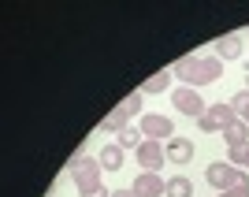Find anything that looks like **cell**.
<instances>
[{
	"label": "cell",
	"instance_id": "ba28073f",
	"mask_svg": "<svg viewBox=\"0 0 249 197\" xmlns=\"http://www.w3.org/2000/svg\"><path fill=\"white\" fill-rule=\"evenodd\" d=\"M164 160H167V149H164V142H142V145H138V164L145 167V171H160V167H164Z\"/></svg>",
	"mask_w": 249,
	"mask_h": 197
},
{
	"label": "cell",
	"instance_id": "2e32d148",
	"mask_svg": "<svg viewBox=\"0 0 249 197\" xmlns=\"http://www.w3.org/2000/svg\"><path fill=\"white\" fill-rule=\"evenodd\" d=\"M142 142H145V134H142L138 126H123V130H119V145H123V149H134V153H138Z\"/></svg>",
	"mask_w": 249,
	"mask_h": 197
},
{
	"label": "cell",
	"instance_id": "7a4b0ae2",
	"mask_svg": "<svg viewBox=\"0 0 249 197\" xmlns=\"http://www.w3.org/2000/svg\"><path fill=\"white\" fill-rule=\"evenodd\" d=\"M142 104H145V93H142V90H134V93L123 97V101H119L112 112L101 119V130H115V134H119L123 126H130V119H134V115H142Z\"/></svg>",
	"mask_w": 249,
	"mask_h": 197
},
{
	"label": "cell",
	"instance_id": "44dd1931",
	"mask_svg": "<svg viewBox=\"0 0 249 197\" xmlns=\"http://www.w3.org/2000/svg\"><path fill=\"white\" fill-rule=\"evenodd\" d=\"M112 197H138V194H134L130 186H126V190H112Z\"/></svg>",
	"mask_w": 249,
	"mask_h": 197
},
{
	"label": "cell",
	"instance_id": "5b68a950",
	"mask_svg": "<svg viewBox=\"0 0 249 197\" xmlns=\"http://www.w3.org/2000/svg\"><path fill=\"white\" fill-rule=\"evenodd\" d=\"M231 123H238V112L231 108V101H216L208 104V112L197 119V126L205 130V134H216V130H227Z\"/></svg>",
	"mask_w": 249,
	"mask_h": 197
},
{
	"label": "cell",
	"instance_id": "7c38bea8",
	"mask_svg": "<svg viewBox=\"0 0 249 197\" xmlns=\"http://www.w3.org/2000/svg\"><path fill=\"white\" fill-rule=\"evenodd\" d=\"M97 160H101V167H104V171H119V167H123V145H119V142L104 145V153L97 156Z\"/></svg>",
	"mask_w": 249,
	"mask_h": 197
},
{
	"label": "cell",
	"instance_id": "9c48e42d",
	"mask_svg": "<svg viewBox=\"0 0 249 197\" xmlns=\"http://www.w3.org/2000/svg\"><path fill=\"white\" fill-rule=\"evenodd\" d=\"M130 190H134L138 197H160L167 190V179L153 175V171H142V175L134 179V186H130Z\"/></svg>",
	"mask_w": 249,
	"mask_h": 197
},
{
	"label": "cell",
	"instance_id": "5bb4252c",
	"mask_svg": "<svg viewBox=\"0 0 249 197\" xmlns=\"http://www.w3.org/2000/svg\"><path fill=\"white\" fill-rule=\"evenodd\" d=\"M164 194H167V197H194V182H190L186 175H171Z\"/></svg>",
	"mask_w": 249,
	"mask_h": 197
},
{
	"label": "cell",
	"instance_id": "3957f363",
	"mask_svg": "<svg viewBox=\"0 0 249 197\" xmlns=\"http://www.w3.org/2000/svg\"><path fill=\"white\" fill-rule=\"evenodd\" d=\"M205 179H208V186L219 190V194H227V190H234V186H249V171H242V167H234V164H208Z\"/></svg>",
	"mask_w": 249,
	"mask_h": 197
},
{
	"label": "cell",
	"instance_id": "ffe728a7",
	"mask_svg": "<svg viewBox=\"0 0 249 197\" xmlns=\"http://www.w3.org/2000/svg\"><path fill=\"white\" fill-rule=\"evenodd\" d=\"M219 197H249V186H234V190H227V194H219Z\"/></svg>",
	"mask_w": 249,
	"mask_h": 197
},
{
	"label": "cell",
	"instance_id": "9a60e30c",
	"mask_svg": "<svg viewBox=\"0 0 249 197\" xmlns=\"http://www.w3.org/2000/svg\"><path fill=\"white\" fill-rule=\"evenodd\" d=\"M223 138H227V145H231V149H234V145H249V126L238 119V123H231L227 130H223Z\"/></svg>",
	"mask_w": 249,
	"mask_h": 197
},
{
	"label": "cell",
	"instance_id": "277c9868",
	"mask_svg": "<svg viewBox=\"0 0 249 197\" xmlns=\"http://www.w3.org/2000/svg\"><path fill=\"white\" fill-rule=\"evenodd\" d=\"M101 160H93V156H74L71 160V179H74V186H78V194H86V190H97L101 186Z\"/></svg>",
	"mask_w": 249,
	"mask_h": 197
},
{
	"label": "cell",
	"instance_id": "d6986e66",
	"mask_svg": "<svg viewBox=\"0 0 249 197\" xmlns=\"http://www.w3.org/2000/svg\"><path fill=\"white\" fill-rule=\"evenodd\" d=\"M78 197H112V190H104V186H97V190H86V194H78Z\"/></svg>",
	"mask_w": 249,
	"mask_h": 197
},
{
	"label": "cell",
	"instance_id": "52a82bcc",
	"mask_svg": "<svg viewBox=\"0 0 249 197\" xmlns=\"http://www.w3.org/2000/svg\"><path fill=\"white\" fill-rule=\"evenodd\" d=\"M138 130L149 138V142H171L175 138V123L167 119V115H142V123H138Z\"/></svg>",
	"mask_w": 249,
	"mask_h": 197
},
{
	"label": "cell",
	"instance_id": "6da1fadb",
	"mask_svg": "<svg viewBox=\"0 0 249 197\" xmlns=\"http://www.w3.org/2000/svg\"><path fill=\"white\" fill-rule=\"evenodd\" d=\"M171 71H175V78H182V86L197 90V86H208L223 74V60H216V56H186Z\"/></svg>",
	"mask_w": 249,
	"mask_h": 197
},
{
	"label": "cell",
	"instance_id": "7402d4cb",
	"mask_svg": "<svg viewBox=\"0 0 249 197\" xmlns=\"http://www.w3.org/2000/svg\"><path fill=\"white\" fill-rule=\"evenodd\" d=\"M246 90H249V71H246Z\"/></svg>",
	"mask_w": 249,
	"mask_h": 197
},
{
	"label": "cell",
	"instance_id": "ac0fdd59",
	"mask_svg": "<svg viewBox=\"0 0 249 197\" xmlns=\"http://www.w3.org/2000/svg\"><path fill=\"white\" fill-rule=\"evenodd\" d=\"M231 160H234V164H242V167H246V171H249V145H234V149H231Z\"/></svg>",
	"mask_w": 249,
	"mask_h": 197
},
{
	"label": "cell",
	"instance_id": "8fae6325",
	"mask_svg": "<svg viewBox=\"0 0 249 197\" xmlns=\"http://www.w3.org/2000/svg\"><path fill=\"white\" fill-rule=\"evenodd\" d=\"M242 49H246V45H242L238 34H223V37L216 41V60H238Z\"/></svg>",
	"mask_w": 249,
	"mask_h": 197
},
{
	"label": "cell",
	"instance_id": "30bf717a",
	"mask_svg": "<svg viewBox=\"0 0 249 197\" xmlns=\"http://www.w3.org/2000/svg\"><path fill=\"white\" fill-rule=\"evenodd\" d=\"M167 160H171V164H190V160H194V142H190V138H171V142H167Z\"/></svg>",
	"mask_w": 249,
	"mask_h": 197
},
{
	"label": "cell",
	"instance_id": "e0dca14e",
	"mask_svg": "<svg viewBox=\"0 0 249 197\" xmlns=\"http://www.w3.org/2000/svg\"><path fill=\"white\" fill-rule=\"evenodd\" d=\"M231 108H234V112H238V119L249 126V90H242V93L231 97Z\"/></svg>",
	"mask_w": 249,
	"mask_h": 197
},
{
	"label": "cell",
	"instance_id": "4fadbf2b",
	"mask_svg": "<svg viewBox=\"0 0 249 197\" xmlns=\"http://www.w3.org/2000/svg\"><path fill=\"white\" fill-rule=\"evenodd\" d=\"M171 78H175V71H156V74H149L145 82H142V93H164L167 86H171Z\"/></svg>",
	"mask_w": 249,
	"mask_h": 197
},
{
	"label": "cell",
	"instance_id": "8992f818",
	"mask_svg": "<svg viewBox=\"0 0 249 197\" xmlns=\"http://www.w3.org/2000/svg\"><path fill=\"white\" fill-rule=\"evenodd\" d=\"M171 104H175L182 115H190V119H201V115L208 112V104L201 101L197 90H190V86H178L175 93H171Z\"/></svg>",
	"mask_w": 249,
	"mask_h": 197
}]
</instances>
